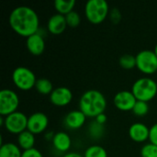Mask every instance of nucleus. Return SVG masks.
<instances>
[{"instance_id":"1","label":"nucleus","mask_w":157,"mask_h":157,"mask_svg":"<svg viewBox=\"0 0 157 157\" xmlns=\"http://www.w3.org/2000/svg\"><path fill=\"white\" fill-rule=\"evenodd\" d=\"M9 25L19 36L29 37L40 29L39 16L34 9L27 6L15 7L9 15Z\"/></svg>"},{"instance_id":"2","label":"nucleus","mask_w":157,"mask_h":157,"mask_svg":"<svg viewBox=\"0 0 157 157\" xmlns=\"http://www.w3.org/2000/svg\"><path fill=\"white\" fill-rule=\"evenodd\" d=\"M107 99L98 90L90 89L86 91L80 98L79 109L88 118H96L105 112Z\"/></svg>"},{"instance_id":"3","label":"nucleus","mask_w":157,"mask_h":157,"mask_svg":"<svg viewBox=\"0 0 157 157\" xmlns=\"http://www.w3.org/2000/svg\"><path fill=\"white\" fill-rule=\"evenodd\" d=\"M131 91L138 101L149 102L157 96V83L150 77H141L133 83Z\"/></svg>"},{"instance_id":"4","label":"nucleus","mask_w":157,"mask_h":157,"mask_svg":"<svg viewBox=\"0 0 157 157\" xmlns=\"http://www.w3.org/2000/svg\"><path fill=\"white\" fill-rule=\"evenodd\" d=\"M109 6L106 0H88L85 6L86 19L95 25L101 24L109 15Z\"/></svg>"},{"instance_id":"5","label":"nucleus","mask_w":157,"mask_h":157,"mask_svg":"<svg viewBox=\"0 0 157 157\" xmlns=\"http://www.w3.org/2000/svg\"><path fill=\"white\" fill-rule=\"evenodd\" d=\"M37 78L35 74L25 66L15 68L12 73V81L17 88L22 91H29L35 87Z\"/></svg>"},{"instance_id":"6","label":"nucleus","mask_w":157,"mask_h":157,"mask_svg":"<svg viewBox=\"0 0 157 157\" xmlns=\"http://www.w3.org/2000/svg\"><path fill=\"white\" fill-rule=\"evenodd\" d=\"M136 68L145 75H153L157 72V56L151 50H144L137 53Z\"/></svg>"},{"instance_id":"7","label":"nucleus","mask_w":157,"mask_h":157,"mask_svg":"<svg viewBox=\"0 0 157 157\" xmlns=\"http://www.w3.org/2000/svg\"><path fill=\"white\" fill-rule=\"evenodd\" d=\"M19 106V98L17 94L9 88H4L0 91V115L6 117L16 111Z\"/></svg>"},{"instance_id":"8","label":"nucleus","mask_w":157,"mask_h":157,"mask_svg":"<svg viewBox=\"0 0 157 157\" xmlns=\"http://www.w3.org/2000/svg\"><path fill=\"white\" fill-rule=\"evenodd\" d=\"M28 119L24 113L16 111L5 117V129L11 134H20L28 129Z\"/></svg>"},{"instance_id":"9","label":"nucleus","mask_w":157,"mask_h":157,"mask_svg":"<svg viewBox=\"0 0 157 157\" xmlns=\"http://www.w3.org/2000/svg\"><path fill=\"white\" fill-rule=\"evenodd\" d=\"M137 102L136 98L132 91L123 90L118 92L113 98V103L115 107L121 111H131L133 109Z\"/></svg>"},{"instance_id":"10","label":"nucleus","mask_w":157,"mask_h":157,"mask_svg":"<svg viewBox=\"0 0 157 157\" xmlns=\"http://www.w3.org/2000/svg\"><path fill=\"white\" fill-rule=\"evenodd\" d=\"M49 125V118L42 112H35L28 119V131L34 135L40 134L45 132Z\"/></svg>"},{"instance_id":"11","label":"nucleus","mask_w":157,"mask_h":157,"mask_svg":"<svg viewBox=\"0 0 157 157\" xmlns=\"http://www.w3.org/2000/svg\"><path fill=\"white\" fill-rule=\"evenodd\" d=\"M73 100V92L66 86H59L53 89L50 95V101L56 107H65Z\"/></svg>"},{"instance_id":"12","label":"nucleus","mask_w":157,"mask_h":157,"mask_svg":"<svg viewBox=\"0 0 157 157\" xmlns=\"http://www.w3.org/2000/svg\"><path fill=\"white\" fill-rule=\"evenodd\" d=\"M129 136L135 143H144L149 140L150 128H148L144 123L135 122L129 128Z\"/></svg>"},{"instance_id":"13","label":"nucleus","mask_w":157,"mask_h":157,"mask_svg":"<svg viewBox=\"0 0 157 157\" xmlns=\"http://www.w3.org/2000/svg\"><path fill=\"white\" fill-rule=\"evenodd\" d=\"M26 46L29 53L33 55H40L45 50V40L41 34L39 32L29 36L26 40Z\"/></svg>"},{"instance_id":"14","label":"nucleus","mask_w":157,"mask_h":157,"mask_svg":"<svg viewBox=\"0 0 157 157\" xmlns=\"http://www.w3.org/2000/svg\"><path fill=\"white\" fill-rule=\"evenodd\" d=\"M86 118L80 109L72 110L64 117V124L70 130H78L85 125Z\"/></svg>"},{"instance_id":"15","label":"nucleus","mask_w":157,"mask_h":157,"mask_svg":"<svg viewBox=\"0 0 157 157\" xmlns=\"http://www.w3.org/2000/svg\"><path fill=\"white\" fill-rule=\"evenodd\" d=\"M67 27V22L65 16L61 14H54L52 15L47 23V29L50 33L53 35H59L63 33Z\"/></svg>"},{"instance_id":"16","label":"nucleus","mask_w":157,"mask_h":157,"mask_svg":"<svg viewBox=\"0 0 157 157\" xmlns=\"http://www.w3.org/2000/svg\"><path fill=\"white\" fill-rule=\"evenodd\" d=\"M52 145L54 149L60 153H66L70 150L72 145V140L68 133L64 132H56L52 139Z\"/></svg>"},{"instance_id":"17","label":"nucleus","mask_w":157,"mask_h":157,"mask_svg":"<svg viewBox=\"0 0 157 157\" xmlns=\"http://www.w3.org/2000/svg\"><path fill=\"white\" fill-rule=\"evenodd\" d=\"M17 145L23 151L35 148V135L29 131L26 130L17 135Z\"/></svg>"},{"instance_id":"18","label":"nucleus","mask_w":157,"mask_h":157,"mask_svg":"<svg viewBox=\"0 0 157 157\" xmlns=\"http://www.w3.org/2000/svg\"><path fill=\"white\" fill-rule=\"evenodd\" d=\"M20 147L13 143L2 144L0 147V157H21Z\"/></svg>"},{"instance_id":"19","label":"nucleus","mask_w":157,"mask_h":157,"mask_svg":"<svg viewBox=\"0 0 157 157\" xmlns=\"http://www.w3.org/2000/svg\"><path fill=\"white\" fill-rule=\"evenodd\" d=\"M75 6V0H55L54 7L58 14L66 16L70 12L74 11Z\"/></svg>"},{"instance_id":"20","label":"nucleus","mask_w":157,"mask_h":157,"mask_svg":"<svg viewBox=\"0 0 157 157\" xmlns=\"http://www.w3.org/2000/svg\"><path fill=\"white\" fill-rule=\"evenodd\" d=\"M87 132L89 136L92 139L95 140H99L103 137L104 133H105V127L103 124H100L98 122H97L96 121H93L88 128H87Z\"/></svg>"},{"instance_id":"21","label":"nucleus","mask_w":157,"mask_h":157,"mask_svg":"<svg viewBox=\"0 0 157 157\" xmlns=\"http://www.w3.org/2000/svg\"><path fill=\"white\" fill-rule=\"evenodd\" d=\"M35 89L41 95H51L53 91V86L52 82L47 78H40L37 80Z\"/></svg>"},{"instance_id":"22","label":"nucleus","mask_w":157,"mask_h":157,"mask_svg":"<svg viewBox=\"0 0 157 157\" xmlns=\"http://www.w3.org/2000/svg\"><path fill=\"white\" fill-rule=\"evenodd\" d=\"M84 157H108V153L102 146L94 144L86 149Z\"/></svg>"},{"instance_id":"23","label":"nucleus","mask_w":157,"mask_h":157,"mask_svg":"<svg viewBox=\"0 0 157 157\" xmlns=\"http://www.w3.org/2000/svg\"><path fill=\"white\" fill-rule=\"evenodd\" d=\"M120 65L125 70H131L136 67V57L131 54H124L119 60Z\"/></svg>"},{"instance_id":"24","label":"nucleus","mask_w":157,"mask_h":157,"mask_svg":"<svg viewBox=\"0 0 157 157\" xmlns=\"http://www.w3.org/2000/svg\"><path fill=\"white\" fill-rule=\"evenodd\" d=\"M149 111V105H148V102H144V101H138L136 102L133 109H132V112L138 116V117H144L145 116Z\"/></svg>"},{"instance_id":"25","label":"nucleus","mask_w":157,"mask_h":157,"mask_svg":"<svg viewBox=\"0 0 157 157\" xmlns=\"http://www.w3.org/2000/svg\"><path fill=\"white\" fill-rule=\"evenodd\" d=\"M142 157H157V145L149 143L144 144L141 149Z\"/></svg>"},{"instance_id":"26","label":"nucleus","mask_w":157,"mask_h":157,"mask_svg":"<svg viewBox=\"0 0 157 157\" xmlns=\"http://www.w3.org/2000/svg\"><path fill=\"white\" fill-rule=\"evenodd\" d=\"M66 18V22H67V26L71 27V28H75L77 27L80 22H81V17L79 15L78 12L76 11H72L69 14H67L65 16Z\"/></svg>"},{"instance_id":"27","label":"nucleus","mask_w":157,"mask_h":157,"mask_svg":"<svg viewBox=\"0 0 157 157\" xmlns=\"http://www.w3.org/2000/svg\"><path fill=\"white\" fill-rule=\"evenodd\" d=\"M109 17L114 24H117L121 19V14L118 8H112L109 12Z\"/></svg>"},{"instance_id":"28","label":"nucleus","mask_w":157,"mask_h":157,"mask_svg":"<svg viewBox=\"0 0 157 157\" xmlns=\"http://www.w3.org/2000/svg\"><path fill=\"white\" fill-rule=\"evenodd\" d=\"M21 157H43V155L38 149L32 148L30 150L23 151Z\"/></svg>"},{"instance_id":"29","label":"nucleus","mask_w":157,"mask_h":157,"mask_svg":"<svg viewBox=\"0 0 157 157\" xmlns=\"http://www.w3.org/2000/svg\"><path fill=\"white\" fill-rule=\"evenodd\" d=\"M150 143L157 145V123L154 124L150 128V136H149Z\"/></svg>"},{"instance_id":"30","label":"nucleus","mask_w":157,"mask_h":157,"mask_svg":"<svg viewBox=\"0 0 157 157\" xmlns=\"http://www.w3.org/2000/svg\"><path fill=\"white\" fill-rule=\"evenodd\" d=\"M95 121H96L97 122H98V123L104 125V124L106 123V121H107V116H106L105 113L99 114L98 116H97V117L95 118Z\"/></svg>"},{"instance_id":"31","label":"nucleus","mask_w":157,"mask_h":157,"mask_svg":"<svg viewBox=\"0 0 157 157\" xmlns=\"http://www.w3.org/2000/svg\"><path fill=\"white\" fill-rule=\"evenodd\" d=\"M63 157H84V155L78 154V153H75V152H72V153H67L65 154Z\"/></svg>"},{"instance_id":"32","label":"nucleus","mask_w":157,"mask_h":157,"mask_svg":"<svg viewBox=\"0 0 157 157\" xmlns=\"http://www.w3.org/2000/svg\"><path fill=\"white\" fill-rule=\"evenodd\" d=\"M53 136H54V134L52 132H49V133L45 134V138L47 139V141H52Z\"/></svg>"},{"instance_id":"33","label":"nucleus","mask_w":157,"mask_h":157,"mask_svg":"<svg viewBox=\"0 0 157 157\" xmlns=\"http://www.w3.org/2000/svg\"><path fill=\"white\" fill-rule=\"evenodd\" d=\"M154 52H155V54H156V56H157V44L155 45V50H154Z\"/></svg>"},{"instance_id":"34","label":"nucleus","mask_w":157,"mask_h":157,"mask_svg":"<svg viewBox=\"0 0 157 157\" xmlns=\"http://www.w3.org/2000/svg\"><path fill=\"white\" fill-rule=\"evenodd\" d=\"M156 73H157V72H156Z\"/></svg>"}]
</instances>
